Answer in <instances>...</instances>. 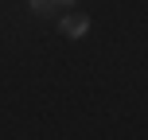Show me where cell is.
Listing matches in <instances>:
<instances>
[{
  "mask_svg": "<svg viewBox=\"0 0 148 140\" xmlns=\"http://www.w3.org/2000/svg\"><path fill=\"white\" fill-rule=\"evenodd\" d=\"M86 27H90V16L86 12H66V16H62V35H66V39L86 35Z\"/></svg>",
  "mask_w": 148,
  "mask_h": 140,
  "instance_id": "cell-1",
  "label": "cell"
},
{
  "mask_svg": "<svg viewBox=\"0 0 148 140\" xmlns=\"http://www.w3.org/2000/svg\"><path fill=\"white\" fill-rule=\"evenodd\" d=\"M55 8H70V0H31V12L35 16H51Z\"/></svg>",
  "mask_w": 148,
  "mask_h": 140,
  "instance_id": "cell-2",
  "label": "cell"
}]
</instances>
